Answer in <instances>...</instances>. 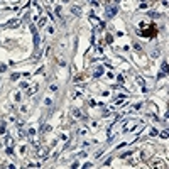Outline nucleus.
Instances as JSON below:
<instances>
[{
  "instance_id": "nucleus-1",
  "label": "nucleus",
  "mask_w": 169,
  "mask_h": 169,
  "mask_svg": "<svg viewBox=\"0 0 169 169\" xmlns=\"http://www.w3.org/2000/svg\"><path fill=\"white\" fill-rule=\"evenodd\" d=\"M142 34V37H157V34H159V29L156 27V24H150L149 25V29H144V31L140 32Z\"/></svg>"
}]
</instances>
